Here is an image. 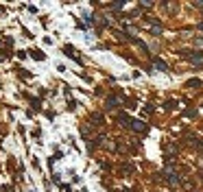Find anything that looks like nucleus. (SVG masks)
Segmentation results:
<instances>
[{"mask_svg":"<svg viewBox=\"0 0 203 192\" xmlns=\"http://www.w3.org/2000/svg\"><path fill=\"white\" fill-rule=\"evenodd\" d=\"M155 66L159 68V70H166V63H164V61H159V59H155Z\"/></svg>","mask_w":203,"mask_h":192,"instance_id":"f257e3e1","label":"nucleus"}]
</instances>
